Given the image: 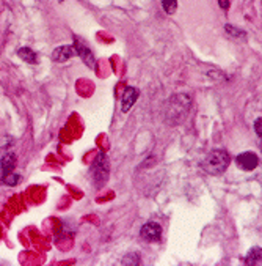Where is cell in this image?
Wrapping results in <instances>:
<instances>
[{
	"instance_id": "obj_1",
	"label": "cell",
	"mask_w": 262,
	"mask_h": 266,
	"mask_svg": "<svg viewBox=\"0 0 262 266\" xmlns=\"http://www.w3.org/2000/svg\"><path fill=\"white\" fill-rule=\"evenodd\" d=\"M231 162V158L224 150H212L202 161V169L210 175H222Z\"/></svg>"
},
{
	"instance_id": "obj_2",
	"label": "cell",
	"mask_w": 262,
	"mask_h": 266,
	"mask_svg": "<svg viewBox=\"0 0 262 266\" xmlns=\"http://www.w3.org/2000/svg\"><path fill=\"white\" fill-rule=\"evenodd\" d=\"M236 164L238 165V169L252 172L259 165V158H258V154L253 153V151H245V153L238 154V156L236 158Z\"/></svg>"
},
{
	"instance_id": "obj_3",
	"label": "cell",
	"mask_w": 262,
	"mask_h": 266,
	"mask_svg": "<svg viewBox=\"0 0 262 266\" xmlns=\"http://www.w3.org/2000/svg\"><path fill=\"white\" fill-rule=\"evenodd\" d=\"M140 236L148 241V242H157L162 236V227L157 222H146L142 230H140Z\"/></svg>"
},
{
	"instance_id": "obj_4",
	"label": "cell",
	"mask_w": 262,
	"mask_h": 266,
	"mask_svg": "<svg viewBox=\"0 0 262 266\" xmlns=\"http://www.w3.org/2000/svg\"><path fill=\"white\" fill-rule=\"evenodd\" d=\"M14 167H16V154L11 151L4 154V158L0 159V183H4L10 173H13Z\"/></svg>"
},
{
	"instance_id": "obj_5",
	"label": "cell",
	"mask_w": 262,
	"mask_h": 266,
	"mask_svg": "<svg viewBox=\"0 0 262 266\" xmlns=\"http://www.w3.org/2000/svg\"><path fill=\"white\" fill-rule=\"evenodd\" d=\"M138 90L136 88H134V87H128L126 90H124V93H122V99H121V110L124 114L126 112H129L130 110V107L135 104V101H136V98H138Z\"/></svg>"
},
{
	"instance_id": "obj_6",
	"label": "cell",
	"mask_w": 262,
	"mask_h": 266,
	"mask_svg": "<svg viewBox=\"0 0 262 266\" xmlns=\"http://www.w3.org/2000/svg\"><path fill=\"white\" fill-rule=\"evenodd\" d=\"M74 55H77L74 46H60L52 52V59L55 62H58V63H64L71 57H74Z\"/></svg>"
},
{
	"instance_id": "obj_7",
	"label": "cell",
	"mask_w": 262,
	"mask_h": 266,
	"mask_svg": "<svg viewBox=\"0 0 262 266\" xmlns=\"http://www.w3.org/2000/svg\"><path fill=\"white\" fill-rule=\"evenodd\" d=\"M74 48H76L77 55H80V57L84 59V62L90 66V68H93V66H94V57H93V52L90 51V48L86 46V44H84L80 41H76Z\"/></svg>"
},
{
	"instance_id": "obj_8",
	"label": "cell",
	"mask_w": 262,
	"mask_h": 266,
	"mask_svg": "<svg viewBox=\"0 0 262 266\" xmlns=\"http://www.w3.org/2000/svg\"><path fill=\"white\" fill-rule=\"evenodd\" d=\"M93 170L98 175V176H94V178H102V183H104V180L107 178V175H108V162H107L106 154H99L98 161L94 162Z\"/></svg>"
},
{
	"instance_id": "obj_9",
	"label": "cell",
	"mask_w": 262,
	"mask_h": 266,
	"mask_svg": "<svg viewBox=\"0 0 262 266\" xmlns=\"http://www.w3.org/2000/svg\"><path fill=\"white\" fill-rule=\"evenodd\" d=\"M18 55H19V57L24 60L26 63H30V65L38 63V55H36V52L32 51L30 48H20V49L18 51Z\"/></svg>"
},
{
	"instance_id": "obj_10",
	"label": "cell",
	"mask_w": 262,
	"mask_h": 266,
	"mask_svg": "<svg viewBox=\"0 0 262 266\" xmlns=\"http://www.w3.org/2000/svg\"><path fill=\"white\" fill-rule=\"evenodd\" d=\"M246 264H258L260 263V247H253L248 252V255L245 257Z\"/></svg>"
},
{
	"instance_id": "obj_11",
	"label": "cell",
	"mask_w": 262,
	"mask_h": 266,
	"mask_svg": "<svg viewBox=\"0 0 262 266\" xmlns=\"http://www.w3.org/2000/svg\"><path fill=\"white\" fill-rule=\"evenodd\" d=\"M162 7L168 15H173L178 10V0H162Z\"/></svg>"
},
{
	"instance_id": "obj_12",
	"label": "cell",
	"mask_w": 262,
	"mask_h": 266,
	"mask_svg": "<svg viewBox=\"0 0 262 266\" xmlns=\"http://www.w3.org/2000/svg\"><path fill=\"white\" fill-rule=\"evenodd\" d=\"M19 180H20V176H19V175H16V173H10V175L6 176V178H5L4 183H6V184H10V186H14V184L19 183Z\"/></svg>"
},
{
	"instance_id": "obj_13",
	"label": "cell",
	"mask_w": 262,
	"mask_h": 266,
	"mask_svg": "<svg viewBox=\"0 0 262 266\" xmlns=\"http://www.w3.org/2000/svg\"><path fill=\"white\" fill-rule=\"evenodd\" d=\"M226 30H228V32H230V33H231V35H238V37H244V35H245V33H244V32H240V30H237V29H232V27H231L230 24H228V26H226Z\"/></svg>"
},
{
	"instance_id": "obj_14",
	"label": "cell",
	"mask_w": 262,
	"mask_h": 266,
	"mask_svg": "<svg viewBox=\"0 0 262 266\" xmlns=\"http://www.w3.org/2000/svg\"><path fill=\"white\" fill-rule=\"evenodd\" d=\"M260 125H262V118L259 117L258 120H256V123H254V129H256V134L260 137L262 136V128H260Z\"/></svg>"
},
{
	"instance_id": "obj_15",
	"label": "cell",
	"mask_w": 262,
	"mask_h": 266,
	"mask_svg": "<svg viewBox=\"0 0 262 266\" xmlns=\"http://www.w3.org/2000/svg\"><path fill=\"white\" fill-rule=\"evenodd\" d=\"M218 4L223 10H228L230 8V0H218Z\"/></svg>"
}]
</instances>
